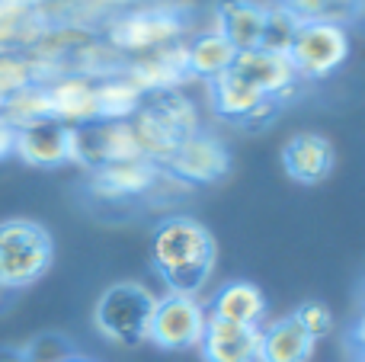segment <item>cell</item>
<instances>
[{"label": "cell", "mask_w": 365, "mask_h": 362, "mask_svg": "<svg viewBox=\"0 0 365 362\" xmlns=\"http://www.w3.org/2000/svg\"><path fill=\"white\" fill-rule=\"evenodd\" d=\"M359 362H365V353H362V356H359Z\"/></svg>", "instance_id": "obj_33"}, {"label": "cell", "mask_w": 365, "mask_h": 362, "mask_svg": "<svg viewBox=\"0 0 365 362\" xmlns=\"http://www.w3.org/2000/svg\"><path fill=\"white\" fill-rule=\"evenodd\" d=\"M298 23H330L343 26L359 19V0H279Z\"/></svg>", "instance_id": "obj_22"}, {"label": "cell", "mask_w": 365, "mask_h": 362, "mask_svg": "<svg viewBox=\"0 0 365 362\" xmlns=\"http://www.w3.org/2000/svg\"><path fill=\"white\" fill-rule=\"evenodd\" d=\"M38 83L36 64L26 58V51H6L0 55V103H6L10 96H16L19 90Z\"/></svg>", "instance_id": "obj_25"}, {"label": "cell", "mask_w": 365, "mask_h": 362, "mask_svg": "<svg viewBox=\"0 0 365 362\" xmlns=\"http://www.w3.org/2000/svg\"><path fill=\"white\" fill-rule=\"evenodd\" d=\"M45 29H48L45 19L29 4L0 0V55H6V51H29Z\"/></svg>", "instance_id": "obj_21"}, {"label": "cell", "mask_w": 365, "mask_h": 362, "mask_svg": "<svg viewBox=\"0 0 365 362\" xmlns=\"http://www.w3.org/2000/svg\"><path fill=\"white\" fill-rule=\"evenodd\" d=\"M208 318H218V321L240 324V327H263V321H266L263 289L247 282V279L227 282V286H221L218 292H215Z\"/></svg>", "instance_id": "obj_17"}, {"label": "cell", "mask_w": 365, "mask_h": 362, "mask_svg": "<svg viewBox=\"0 0 365 362\" xmlns=\"http://www.w3.org/2000/svg\"><path fill=\"white\" fill-rule=\"evenodd\" d=\"M48 90L51 119L77 128L96 122V77L87 74H58L42 81Z\"/></svg>", "instance_id": "obj_13"}, {"label": "cell", "mask_w": 365, "mask_h": 362, "mask_svg": "<svg viewBox=\"0 0 365 362\" xmlns=\"http://www.w3.org/2000/svg\"><path fill=\"white\" fill-rule=\"evenodd\" d=\"M292 318L302 324V331L308 333L311 340H324L330 331H334V314H330V308L324 305V301H304V305L295 308V314Z\"/></svg>", "instance_id": "obj_27"}, {"label": "cell", "mask_w": 365, "mask_h": 362, "mask_svg": "<svg viewBox=\"0 0 365 362\" xmlns=\"http://www.w3.org/2000/svg\"><path fill=\"white\" fill-rule=\"evenodd\" d=\"M71 362H90V359H81V356H77V359H71Z\"/></svg>", "instance_id": "obj_32"}, {"label": "cell", "mask_w": 365, "mask_h": 362, "mask_svg": "<svg viewBox=\"0 0 365 362\" xmlns=\"http://www.w3.org/2000/svg\"><path fill=\"white\" fill-rule=\"evenodd\" d=\"M145 103V93L125 77V71L96 77V122H128Z\"/></svg>", "instance_id": "obj_20"}, {"label": "cell", "mask_w": 365, "mask_h": 362, "mask_svg": "<svg viewBox=\"0 0 365 362\" xmlns=\"http://www.w3.org/2000/svg\"><path fill=\"white\" fill-rule=\"evenodd\" d=\"M208 324V311L202 308L199 299H189V295H170L158 299L154 305V318H151V331L148 340L160 350H192L202 343V333Z\"/></svg>", "instance_id": "obj_6"}, {"label": "cell", "mask_w": 365, "mask_h": 362, "mask_svg": "<svg viewBox=\"0 0 365 362\" xmlns=\"http://www.w3.org/2000/svg\"><path fill=\"white\" fill-rule=\"evenodd\" d=\"M295 29H298V19L279 0H272V4H266V23H263V42H259V48L276 51V55H289Z\"/></svg>", "instance_id": "obj_24"}, {"label": "cell", "mask_w": 365, "mask_h": 362, "mask_svg": "<svg viewBox=\"0 0 365 362\" xmlns=\"http://www.w3.org/2000/svg\"><path fill=\"white\" fill-rule=\"evenodd\" d=\"M158 173H160V167L145 157L119 160V164H106L90 173V190H93V196H103V199L148 196Z\"/></svg>", "instance_id": "obj_14"}, {"label": "cell", "mask_w": 365, "mask_h": 362, "mask_svg": "<svg viewBox=\"0 0 365 362\" xmlns=\"http://www.w3.org/2000/svg\"><path fill=\"white\" fill-rule=\"evenodd\" d=\"M23 164L29 167H61L71 164V125L58 119H42L32 125L16 128V148H13Z\"/></svg>", "instance_id": "obj_12"}, {"label": "cell", "mask_w": 365, "mask_h": 362, "mask_svg": "<svg viewBox=\"0 0 365 362\" xmlns=\"http://www.w3.org/2000/svg\"><path fill=\"white\" fill-rule=\"evenodd\" d=\"M4 115L13 122V128H23V125H32V122H42V119H51V103H48V90L45 83H32V87L19 90L16 96H10L6 103H0Z\"/></svg>", "instance_id": "obj_23"}, {"label": "cell", "mask_w": 365, "mask_h": 362, "mask_svg": "<svg viewBox=\"0 0 365 362\" xmlns=\"http://www.w3.org/2000/svg\"><path fill=\"white\" fill-rule=\"evenodd\" d=\"M215 247L212 231L189 215H170L154 228L151 237V263L158 276L167 282L170 295H195L205 289L215 269Z\"/></svg>", "instance_id": "obj_1"}, {"label": "cell", "mask_w": 365, "mask_h": 362, "mask_svg": "<svg viewBox=\"0 0 365 362\" xmlns=\"http://www.w3.org/2000/svg\"><path fill=\"white\" fill-rule=\"evenodd\" d=\"M55 244L38 222L6 218L0 222V292L26 289L51 269Z\"/></svg>", "instance_id": "obj_3"}, {"label": "cell", "mask_w": 365, "mask_h": 362, "mask_svg": "<svg viewBox=\"0 0 365 362\" xmlns=\"http://www.w3.org/2000/svg\"><path fill=\"white\" fill-rule=\"evenodd\" d=\"M336 151L327 135L321 132H298L282 145V167L295 183L317 186L334 173Z\"/></svg>", "instance_id": "obj_11"}, {"label": "cell", "mask_w": 365, "mask_h": 362, "mask_svg": "<svg viewBox=\"0 0 365 362\" xmlns=\"http://www.w3.org/2000/svg\"><path fill=\"white\" fill-rule=\"evenodd\" d=\"M266 0H218L215 6V29L237 51H253L263 42Z\"/></svg>", "instance_id": "obj_15"}, {"label": "cell", "mask_w": 365, "mask_h": 362, "mask_svg": "<svg viewBox=\"0 0 365 362\" xmlns=\"http://www.w3.org/2000/svg\"><path fill=\"white\" fill-rule=\"evenodd\" d=\"M23 353V362H71L77 359V346L71 343V337L58 331H45L36 333L26 346H19Z\"/></svg>", "instance_id": "obj_26"}, {"label": "cell", "mask_w": 365, "mask_h": 362, "mask_svg": "<svg viewBox=\"0 0 365 362\" xmlns=\"http://www.w3.org/2000/svg\"><path fill=\"white\" fill-rule=\"evenodd\" d=\"M0 362H23L19 346H0Z\"/></svg>", "instance_id": "obj_30"}, {"label": "cell", "mask_w": 365, "mask_h": 362, "mask_svg": "<svg viewBox=\"0 0 365 362\" xmlns=\"http://www.w3.org/2000/svg\"><path fill=\"white\" fill-rule=\"evenodd\" d=\"M257 362H259V359H257Z\"/></svg>", "instance_id": "obj_34"}, {"label": "cell", "mask_w": 365, "mask_h": 362, "mask_svg": "<svg viewBox=\"0 0 365 362\" xmlns=\"http://www.w3.org/2000/svg\"><path fill=\"white\" fill-rule=\"evenodd\" d=\"M141 0H96V6L103 10V16H113V13H122V10H135Z\"/></svg>", "instance_id": "obj_29"}, {"label": "cell", "mask_w": 365, "mask_h": 362, "mask_svg": "<svg viewBox=\"0 0 365 362\" xmlns=\"http://www.w3.org/2000/svg\"><path fill=\"white\" fill-rule=\"evenodd\" d=\"M122 71H125V77L145 96L160 93V90H177V87H182V81H189V74H186V38L167 45V48L128 58Z\"/></svg>", "instance_id": "obj_10"}, {"label": "cell", "mask_w": 365, "mask_h": 362, "mask_svg": "<svg viewBox=\"0 0 365 362\" xmlns=\"http://www.w3.org/2000/svg\"><path fill=\"white\" fill-rule=\"evenodd\" d=\"M285 58L292 61L298 81L330 77L349 58V32L330 23H298Z\"/></svg>", "instance_id": "obj_5"}, {"label": "cell", "mask_w": 365, "mask_h": 362, "mask_svg": "<svg viewBox=\"0 0 365 362\" xmlns=\"http://www.w3.org/2000/svg\"><path fill=\"white\" fill-rule=\"evenodd\" d=\"M167 173L180 180L186 186H205L218 183L231 170V154H227L225 141H218L208 132H192L189 138H182L173 151V157L164 164Z\"/></svg>", "instance_id": "obj_8"}, {"label": "cell", "mask_w": 365, "mask_h": 362, "mask_svg": "<svg viewBox=\"0 0 365 362\" xmlns=\"http://www.w3.org/2000/svg\"><path fill=\"white\" fill-rule=\"evenodd\" d=\"M314 340L302 331L295 318H279L269 327H259V362H308L314 356Z\"/></svg>", "instance_id": "obj_18"}, {"label": "cell", "mask_w": 365, "mask_h": 362, "mask_svg": "<svg viewBox=\"0 0 365 362\" xmlns=\"http://www.w3.org/2000/svg\"><path fill=\"white\" fill-rule=\"evenodd\" d=\"M100 36L109 48L119 51L128 61V58L182 42L186 38V19L180 16V10H170V6H135V10L106 16Z\"/></svg>", "instance_id": "obj_2"}, {"label": "cell", "mask_w": 365, "mask_h": 362, "mask_svg": "<svg viewBox=\"0 0 365 362\" xmlns=\"http://www.w3.org/2000/svg\"><path fill=\"white\" fill-rule=\"evenodd\" d=\"M158 299L141 282H115L100 295L93 308V324L106 340L119 346H138L148 340Z\"/></svg>", "instance_id": "obj_4"}, {"label": "cell", "mask_w": 365, "mask_h": 362, "mask_svg": "<svg viewBox=\"0 0 365 362\" xmlns=\"http://www.w3.org/2000/svg\"><path fill=\"white\" fill-rule=\"evenodd\" d=\"M353 343L359 346V350L365 353V314H362V321L356 324V331H353Z\"/></svg>", "instance_id": "obj_31"}, {"label": "cell", "mask_w": 365, "mask_h": 362, "mask_svg": "<svg viewBox=\"0 0 365 362\" xmlns=\"http://www.w3.org/2000/svg\"><path fill=\"white\" fill-rule=\"evenodd\" d=\"M234 55L237 48L218 29H208L195 38H186V74L199 81H215L231 71Z\"/></svg>", "instance_id": "obj_19"}, {"label": "cell", "mask_w": 365, "mask_h": 362, "mask_svg": "<svg viewBox=\"0 0 365 362\" xmlns=\"http://www.w3.org/2000/svg\"><path fill=\"white\" fill-rule=\"evenodd\" d=\"M199 350L205 362H257L259 327H240L218 318H208Z\"/></svg>", "instance_id": "obj_16"}, {"label": "cell", "mask_w": 365, "mask_h": 362, "mask_svg": "<svg viewBox=\"0 0 365 362\" xmlns=\"http://www.w3.org/2000/svg\"><path fill=\"white\" fill-rule=\"evenodd\" d=\"M231 74H237L240 81H247L253 90H259L263 96H272V100L285 103L298 81L295 68L285 55H276V51H266V48H253V51H237L231 64Z\"/></svg>", "instance_id": "obj_9"}, {"label": "cell", "mask_w": 365, "mask_h": 362, "mask_svg": "<svg viewBox=\"0 0 365 362\" xmlns=\"http://www.w3.org/2000/svg\"><path fill=\"white\" fill-rule=\"evenodd\" d=\"M212 87V106L221 119L234 122V125L244 128H266L269 122H276L282 103L263 96L259 90H253L247 81H240L237 74H221L215 81H208Z\"/></svg>", "instance_id": "obj_7"}, {"label": "cell", "mask_w": 365, "mask_h": 362, "mask_svg": "<svg viewBox=\"0 0 365 362\" xmlns=\"http://www.w3.org/2000/svg\"><path fill=\"white\" fill-rule=\"evenodd\" d=\"M13 148H16V128H13V122L0 109V160L13 157Z\"/></svg>", "instance_id": "obj_28"}]
</instances>
